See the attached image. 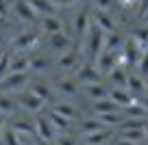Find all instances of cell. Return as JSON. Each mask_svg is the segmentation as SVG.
<instances>
[{"label":"cell","mask_w":148,"mask_h":145,"mask_svg":"<svg viewBox=\"0 0 148 145\" xmlns=\"http://www.w3.org/2000/svg\"><path fill=\"white\" fill-rule=\"evenodd\" d=\"M83 91H85V95H87L89 100H94V102L105 100L107 95H109V89H105V87H102V82H98V85H85Z\"/></svg>","instance_id":"cell-24"},{"label":"cell","mask_w":148,"mask_h":145,"mask_svg":"<svg viewBox=\"0 0 148 145\" xmlns=\"http://www.w3.org/2000/svg\"><path fill=\"white\" fill-rule=\"evenodd\" d=\"M74 80L83 82V87L85 85H98V82L102 80V74L96 69V65L85 63V65H81V67L76 69V78H74Z\"/></svg>","instance_id":"cell-4"},{"label":"cell","mask_w":148,"mask_h":145,"mask_svg":"<svg viewBox=\"0 0 148 145\" xmlns=\"http://www.w3.org/2000/svg\"><path fill=\"white\" fill-rule=\"evenodd\" d=\"M81 130H83V134H94V132H100V130H109V128H105L98 119H85L83 123H81Z\"/></svg>","instance_id":"cell-31"},{"label":"cell","mask_w":148,"mask_h":145,"mask_svg":"<svg viewBox=\"0 0 148 145\" xmlns=\"http://www.w3.org/2000/svg\"><path fill=\"white\" fill-rule=\"evenodd\" d=\"M28 5H31V9L35 11L37 15H55L57 13V5L52 2V0H26Z\"/></svg>","instance_id":"cell-16"},{"label":"cell","mask_w":148,"mask_h":145,"mask_svg":"<svg viewBox=\"0 0 148 145\" xmlns=\"http://www.w3.org/2000/svg\"><path fill=\"white\" fill-rule=\"evenodd\" d=\"M146 9H148V0H139V11H137V18L142 20V15L146 13Z\"/></svg>","instance_id":"cell-40"},{"label":"cell","mask_w":148,"mask_h":145,"mask_svg":"<svg viewBox=\"0 0 148 145\" xmlns=\"http://www.w3.org/2000/svg\"><path fill=\"white\" fill-rule=\"evenodd\" d=\"M13 11H15V15H18L20 20H24V22H35V20L39 18V15L31 9V5H28L26 0H15L13 2Z\"/></svg>","instance_id":"cell-15"},{"label":"cell","mask_w":148,"mask_h":145,"mask_svg":"<svg viewBox=\"0 0 148 145\" xmlns=\"http://www.w3.org/2000/svg\"><path fill=\"white\" fill-rule=\"evenodd\" d=\"M0 26H7V18H2V15H0Z\"/></svg>","instance_id":"cell-47"},{"label":"cell","mask_w":148,"mask_h":145,"mask_svg":"<svg viewBox=\"0 0 148 145\" xmlns=\"http://www.w3.org/2000/svg\"><path fill=\"white\" fill-rule=\"evenodd\" d=\"M116 5V0H96V9L98 11H107L109 13V9Z\"/></svg>","instance_id":"cell-38"},{"label":"cell","mask_w":148,"mask_h":145,"mask_svg":"<svg viewBox=\"0 0 148 145\" xmlns=\"http://www.w3.org/2000/svg\"><path fill=\"white\" fill-rule=\"evenodd\" d=\"M48 45H50V50L55 52V54H65L68 50H72L74 45V39L70 35H65V33H57V35H50L48 37Z\"/></svg>","instance_id":"cell-8"},{"label":"cell","mask_w":148,"mask_h":145,"mask_svg":"<svg viewBox=\"0 0 148 145\" xmlns=\"http://www.w3.org/2000/svg\"><path fill=\"white\" fill-rule=\"evenodd\" d=\"M35 145H52L50 141H39V139H35Z\"/></svg>","instance_id":"cell-43"},{"label":"cell","mask_w":148,"mask_h":145,"mask_svg":"<svg viewBox=\"0 0 148 145\" xmlns=\"http://www.w3.org/2000/svg\"><path fill=\"white\" fill-rule=\"evenodd\" d=\"M50 67L48 56H31V72H46Z\"/></svg>","instance_id":"cell-33"},{"label":"cell","mask_w":148,"mask_h":145,"mask_svg":"<svg viewBox=\"0 0 148 145\" xmlns=\"http://www.w3.org/2000/svg\"><path fill=\"white\" fill-rule=\"evenodd\" d=\"M55 89L59 91L63 98H74V95H79L81 87L74 78H59V80L55 82Z\"/></svg>","instance_id":"cell-13"},{"label":"cell","mask_w":148,"mask_h":145,"mask_svg":"<svg viewBox=\"0 0 148 145\" xmlns=\"http://www.w3.org/2000/svg\"><path fill=\"white\" fill-rule=\"evenodd\" d=\"M28 74L31 72H22V74H7L0 80V93H11V91H20L24 85L28 82Z\"/></svg>","instance_id":"cell-3"},{"label":"cell","mask_w":148,"mask_h":145,"mask_svg":"<svg viewBox=\"0 0 148 145\" xmlns=\"http://www.w3.org/2000/svg\"><path fill=\"white\" fill-rule=\"evenodd\" d=\"M33 123H35V139H39V141H50V143L57 139V130L52 128V123L48 121L46 115H39Z\"/></svg>","instance_id":"cell-5"},{"label":"cell","mask_w":148,"mask_h":145,"mask_svg":"<svg viewBox=\"0 0 148 145\" xmlns=\"http://www.w3.org/2000/svg\"><path fill=\"white\" fill-rule=\"evenodd\" d=\"M139 102H142V106H144V108L148 110V95H146V98H144V100H139Z\"/></svg>","instance_id":"cell-44"},{"label":"cell","mask_w":148,"mask_h":145,"mask_svg":"<svg viewBox=\"0 0 148 145\" xmlns=\"http://www.w3.org/2000/svg\"><path fill=\"white\" fill-rule=\"evenodd\" d=\"M116 145H133V143H129V141H122V139H120V141H118Z\"/></svg>","instance_id":"cell-46"},{"label":"cell","mask_w":148,"mask_h":145,"mask_svg":"<svg viewBox=\"0 0 148 145\" xmlns=\"http://www.w3.org/2000/svg\"><path fill=\"white\" fill-rule=\"evenodd\" d=\"M105 35L107 33L102 30V28H98L96 24H92L87 30V45H85V54H87V63L96 65L98 56L102 54V50H105Z\"/></svg>","instance_id":"cell-1"},{"label":"cell","mask_w":148,"mask_h":145,"mask_svg":"<svg viewBox=\"0 0 148 145\" xmlns=\"http://www.w3.org/2000/svg\"><path fill=\"white\" fill-rule=\"evenodd\" d=\"M31 93H35L42 102H50V104H55V93H52V89L48 85H44V82H35V85H31Z\"/></svg>","instance_id":"cell-22"},{"label":"cell","mask_w":148,"mask_h":145,"mask_svg":"<svg viewBox=\"0 0 148 145\" xmlns=\"http://www.w3.org/2000/svg\"><path fill=\"white\" fill-rule=\"evenodd\" d=\"M9 128H11L18 136H35V123H33V121H26V119H13Z\"/></svg>","instance_id":"cell-18"},{"label":"cell","mask_w":148,"mask_h":145,"mask_svg":"<svg viewBox=\"0 0 148 145\" xmlns=\"http://www.w3.org/2000/svg\"><path fill=\"white\" fill-rule=\"evenodd\" d=\"M57 67L61 69V72H76V69L81 67V52L76 50V48H72V50H68L65 54L57 56Z\"/></svg>","instance_id":"cell-7"},{"label":"cell","mask_w":148,"mask_h":145,"mask_svg":"<svg viewBox=\"0 0 148 145\" xmlns=\"http://www.w3.org/2000/svg\"><path fill=\"white\" fill-rule=\"evenodd\" d=\"M144 145H148V143H144Z\"/></svg>","instance_id":"cell-52"},{"label":"cell","mask_w":148,"mask_h":145,"mask_svg":"<svg viewBox=\"0 0 148 145\" xmlns=\"http://www.w3.org/2000/svg\"><path fill=\"white\" fill-rule=\"evenodd\" d=\"M113 104H118L120 108H126V106H131V104H135V102H139L137 100V95H131L126 89H120V87H113V89L109 91V95H107Z\"/></svg>","instance_id":"cell-10"},{"label":"cell","mask_w":148,"mask_h":145,"mask_svg":"<svg viewBox=\"0 0 148 145\" xmlns=\"http://www.w3.org/2000/svg\"><path fill=\"white\" fill-rule=\"evenodd\" d=\"M111 130H100L94 132V134H85V145H105L111 141Z\"/></svg>","instance_id":"cell-25"},{"label":"cell","mask_w":148,"mask_h":145,"mask_svg":"<svg viewBox=\"0 0 148 145\" xmlns=\"http://www.w3.org/2000/svg\"><path fill=\"white\" fill-rule=\"evenodd\" d=\"M50 110L61 115V117H65V119H70V121L79 115V108L74 104H70V102H55V104H50Z\"/></svg>","instance_id":"cell-17"},{"label":"cell","mask_w":148,"mask_h":145,"mask_svg":"<svg viewBox=\"0 0 148 145\" xmlns=\"http://www.w3.org/2000/svg\"><path fill=\"white\" fill-rule=\"evenodd\" d=\"M9 65H11V54L9 52H2V59H0V80L9 74Z\"/></svg>","instance_id":"cell-37"},{"label":"cell","mask_w":148,"mask_h":145,"mask_svg":"<svg viewBox=\"0 0 148 145\" xmlns=\"http://www.w3.org/2000/svg\"><path fill=\"white\" fill-rule=\"evenodd\" d=\"M55 145H76V141H74L72 136L61 134V136H57V143H55Z\"/></svg>","instance_id":"cell-39"},{"label":"cell","mask_w":148,"mask_h":145,"mask_svg":"<svg viewBox=\"0 0 148 145\" xmlns=\"http://www.w3.org/2000/svg\"><path fill=\"white\" fill-rule=\"evenodd\" d=\"M39 30L46 33V35L50 37V35H57V33H63V30H65V26H63V22H61L57 15H46V18H42Z\"/></svg>","instance_id":"cell-14"},{"label":"cell","mask_w":148,"mask_h":145,"mask_svg":"<svg viewBox=\"0 0 148 145\" xmlns=\"http://www.w3.org/2000/svg\"><path fill=\"white\" fill-rule=\"evenodd\" d=\"M142 22H148V9H146V13L142 15Z\"/></svg>","instance_id":"cell-48"},{"label":"cell","mask_w":148,"mask_h":145,"mask_svg":"<svg viewBox=\"0 0 148 145\" xmlns=\"http://www.w3.org/2000/svg\"><path fill=\"white\" fill-rule=\"evenodd\" d=\"M144 87H146V91H148V76L144 78Z\"/></svg>","instance_id":"cell-49"},{"label":"cell","mask_w":148,"mask_h":145,"mask_svg":"<svg viewBox=\"0 0 148 145\" xmlns=\"http://www.w3.org/2000/svg\"><path fill=\"white\" fill-rule=\"evenodd\" d=\"M15 110H18V106H15L13 98L0 93V115H2V117H9V115H15Z\"/></svg>","instance_id":"cell-28"},{"label":"cell","mask_w":148,"mask_h":145,"mask_svg":"<svg viewBox=\"0 0 148 145\" xmlns=\"http://www.w3.org/2000/svg\"><path fill=\"white\" fill-rule=\"evenodd\" d=\"M122 141H129L133 145H139L144 141V132L142 130H122Z\"/></svg>","instance_id":"cell-34"},{"label":"cell","mask_w":148,"mask_h":145,"mask_svg":"<svg viewBox=\"0 0 148 145\" xmlns=\"http://www.w3.org/2000/svg\"><path fill=\"white\" fill-rule=\"evenodd\" d=\"M122 45H124V37L120 33H107L105 35V50L109 52H122Z\"/></svg>","instance_id":"cell-21"},{"label":"cell","mask_w":148,"mask_h":145,"mask_svg":"<svg viewBox=\"0 0 148 145\" xmlns=\"http://www.w3.org/2000/svg\"><path fill=\"white\" fill-rule=\"evenodd\" d=\"M2 130H5V117L0 115V139H2Z\"/></svg>","instance_id":"cell-42"},{"label":"cell","mask_w":148,"mask_h":145,"mask_svg":"<svg viewBox=\"0 0 148 145\" xmlns=\"http://www.w3.org/2000/svg\"><path fill=\"white\" fill-rule=\"evenodd\" d=\"M124 117L144 119V117H148V110L142 106V102H135V104H131V106H126V108H124Z\"/></svg>","instance_id":"cell-30"},{"label":"cell","mask_w":148,"mask_h":145,"mask_svg":"<svg viewBox=\"0 0 148 145\" xmlns=\"http://www.w3.org/2000/svg\"><path fill=\"white\" fill-rule=\"evenodd\" d=\"M0 59H2V52H0Z\"/></svg>","instance_id":"cell-50"},{"label":"cell","mask_w":148,"mask_h":145,"mask_svg":"<svg viewBox=\"0 0 148 145\" xmlns=\"http://www.w3.org/2000/svg\"><path fill=\"white\" fill-rule=\"evenodd\" d=\"M89 26H92V11H89V9H81L79 13H76V18H74V24H72V28H74V39L81 41L85 35H87Z\"/></svg>","instance_id":"cell-6"},{"label":"cell","mask_w":148,"mask_h":145,"mask_svg":"<svg viewBox=\"0 0 148 145\" xmlns=\"http://www.w3.org/2000/svg\"><path fill=\"white\" fill-rule=\"evenodd\" d=\"M7 13H9V11H7V5H5V0H0V15H2V18H7Z\"/></svg>","instance_id":"cell-41"},{"label":"cell","mask_w":148,"mask_h":145,"mask_svg":"<svg viewBox=\"0 0 148 145\" xmlns=\"http://www.w3.org/2000/svg\"><path fill=\"white\" fill-rule=\"evenodd\" d=\"M109 80L113 82V87H120V89H126V78H129V72H126L122 65H116L109 74Z\"/></svg>","instance_id":"cell-23"},{"label":"cell","mask_w":148,"mask_h":145,"mask_svg":"<svg viewBox=\"0 0 148 145\" xmlns=\"http://www.w3.org/2000/svg\"><path fill=\"white\" fill-rule=\"evenodd\" d=\"M126 91H129L131 95L135 93H146V87H144V78L142 76H133V74H129V78H126Z\"/></svg>","instance_id":"cell-26"},{"label":"cell","mask_w":148,"mask_h":145,"mask_svg":"<svg viewBox=\"0 0 148 145\" xmlns=\"http://www.w3.org/2000/svg\"><path fill=\"white\" fill-rule=\"evenodd\" d=\"M142 132H144V139H148V121H146V126H144Z\"/></svg>","instance_id":"cell-45"},{"label":"cell","mask_w":148,"mask_h":145,"mask_svg":"<svg viewBox=\"0 0 148 145\" xmlns=\"http://www.w3.org/2000/svg\"><path fill=\"white\" fill-rule=\"evenodd\" d=\"M120 110V106L113 104V102L109 100V98H105V100H98L94 102V113L96 115H107V113H118Z\"/></svg>","instance_id":"cell-27"},{"label":"cell","mask_w":148,"mask_h":145,"mask_svg":"<svg viewBox=\"0 0 148 145\" xmlns=\"http://www.w3.org/2000/svg\"><path fill=\"white\" fill-rule=\"evenodd\" d=\"M2 145H22V141H20V136L15 134L13 130H11V128H5V130H2Z\"/></svg>","instance_id":"cell-35"},{"label":"cell","mask_w":148,"mask_h":145,"mask_svg":"<svg viewBox=\"0 0 148 145\" xmlns=\"http://www.w3.org/2000/svg\"><path fill=\"white\" fill-rule=\"evenodd\" d=\"M122 119H124V115H118V113H107V115H98V121L102 123L105 128H118L122 123Z\"/></svg>","instance_id":"cell-29"},{"label":"cell","mask_w":148,"mask_h":145,"mask_svg":"<svg viewBox=\"0 0 148 145\" xmlns=\"http://www.w3.org/2000/svg\"><path fill=\"white\" fill-rule=\"evenodd\" d=\"M144 126H146V119L124 117V119H122V123H120L118 128H120V130H144Z\"/></svg>","instance_id":"cell-32"},{"label":"cell","mask_w":148,"mask_h":145,"mask_svg":"<svg viewBox=\"0 0 148 145\" xmlns=\"http://www.w3.org/2000/svg\"><path fill=\"white\" fill-rule=\"evenodd\" d=\"M46 117H48V121L52 123V128H55L57 132H63V134H68V132H70V126H72V121H70V119L61 117V115L52 113V110H48Z\"/></svg>","instance_id":"cell-20"},{"label":"cell","mask_w":148,"mask_h":145,"mask_svg":"<svg viewBox=\"0 0 148 145\" xmlns=\"http://www.w3.org/2000/svg\"><path fill=\"white\" fill-rule=\"evenodd\" d=\"M137 76H142V78L148 76V52H144L137 61Z\"/></svg>","instance_id":"cell-36"},{"label":"cell","mask_w":148,"mask_h":145,"mask_svg":"<svg viewBox=\"0 0 148 145\" xmlns=\"http://www.w3.org/2000/svg\"><path fill=\"white\" fill-rule=\"evenodd\" d=\"M39 37H42V30H39V28H28V30L20 33V35L11 41V45L20 52L33 50V48H37V43H39Z\"/></svg>","instance_id":"cell-2"},{"label":"cell","mask_w":148,"mask_h":145,"mask_svg":"<svg viewBox=\"0 0 148 145\" xmlns=\"http://www.w3.org/2000/svg\"><path fill=\"white\" fill-rule=\"evenodd\" d=\"M92 24H96L98 28H102L105 33H116V22L107 11H98L94 9L92 11Z\"/></svg>","instance_id":"cell-11"},{"label":"cell","mask_w":148,"mask_h":145,"mask_svg":"<svg viewBox=\"0 0 148 145\" xmlns=\"http://www.w3.org/2000/svg\"><path fill=\"white\" fill-rule=\"evenodd\" d=\"M146 26H148V22H146Z\"/></svg>","instance_id":"cell-51"},{"label":"cell","mask_w":148,"mask_h":145,"mask_svg":"<svg viewBox=\"0 0 148 145\" xmlns=\"http://www.w3.org/2000/svg\"><path fill=\"white\" fill-rule=\"evenodd\" d=\"M22 72H31V56H11V65H9V74H22Z\"/></svg>","instance_id":"cell-19"},{"label":"cell","mask_w":148,"mask_h":145,"mask_svg":"<svg viewBox=\"0 0 148 145\" xmlns=\"http://www.w3.org/2000/svg\"><path fill=\"white\" fill-rule=\"evenodd\" d=\"M118 56H120V52H109V50H102V54L98 56V61H96V69L100 74H109L111 69L118 65Z\"/></svg>","instance_id":"cell-12"},{"label":"cell","mask_w":148,"mask_h":145,"mask_svg":"<svg viewBox=\"0 0 148 145\" xmlns=\"http://www.w3.org/2000/svg\"><path fill=\"white\" fill-rule=\"evenodd\" d=\"M18 104L22 106L24 110H31V113H39V110L46 106V102H42L35 93H31V91H22V93H18Z\"/></svg>","instance_id":"cell-9"}]
</instances>
